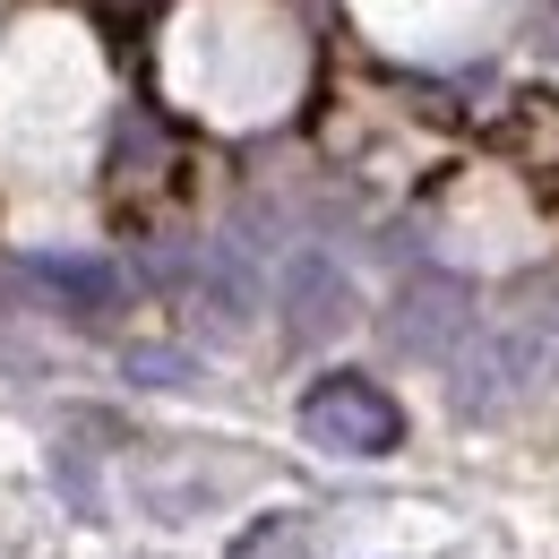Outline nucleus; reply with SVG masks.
Returning <instances> with one entry per match:
<instances>
[{"label": "nucleus", "instance_id": "nucleus-1", "mask_svg": "<svg viewBox=\"0 0 559 559\" xmlns=\"http://www.w3.org/2000/svg\"><path fill=\"white\" fill-rule=\"evenodd\" d=\"M301 430H310L319 448H336V456H388L405 421H396V405H388L379 388H361V379H328V388L301 396Z\"/></svg>", "mask_w": 559, "mask_h": 559}, {"label": "nucleus", "instance_id": "nucleus-2", "mask_svg": "<svg viewBox=\"0 0 559 559\" xmlns=\"http://www.w3.org/2000/svg\"><path fill=\"white\" fill-rule=\"evenodd\" d=\"M233 559H310V534H301L293 516H259V525L233 543Z\"/></svg>", "mask_w": 559, "mask_h": 559}]
</instances>
